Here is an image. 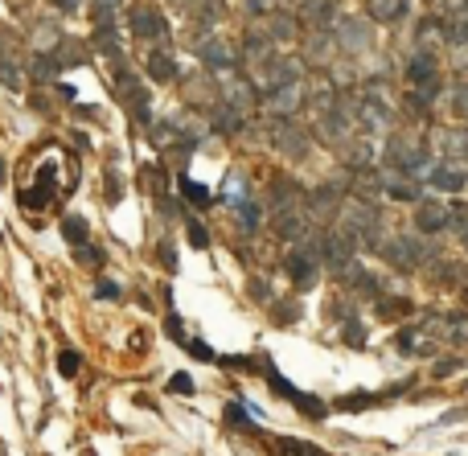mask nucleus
I'll use <instances>...</instances> for the list:
<instances>
[{
	"instance_id": "nucleus-1",
	"label": "nucleus",
	"mask_w": 468,
	"mask_h": 456,
	"mask_svg": "<svg viewBox=\"0 0 468 456\" xmlns=\"http://www.w3.org/2000/svg\"><path fill=\"white\" fill-rule=\"evenodd\" d=\"M78 185V156L62 144H41L21 165V210L45 214L58 202H66Z\"/></svg>"
},
{
	"instance_id": "nucleus-2",
	"label": "nucleus",
	"mask_w": 468,
	"mask_h": 456,
	"mask_svg": "<svg viewBox=\"0 0 468 456\" xmlns=\"http://www.w3.org/2000/svg\"><path fill=\"white\" fill-rule=\"evenodd\" d=\"M284 272H288V280H292L296 288H312L317 276H321V251H317V243H312V239L296 243V247L288 251V259H284Z\"/></svg>"
},
{
	"instance_id": "nucleus-3",
	"label": "nucleus",
	"mask_w": 468,
	"mask_h": 456,
	"mask_svg": "<svg viewBox=\"0 0 468 456\" xmlns=\"http://www.w3.org/2000/svg\"><path fill=\"white\" fill-rule=\"evenodd\" d=\"M259 370L267 374V383L275 387V395H280L284 403H292V407H300V411H304L308 420H321V416L329 411V407H325L321 399H308V395H304L300 387H292V383H288V379H284V374H280V370H275L271 362H267V358H259Z\"/></svg>"
},
{
	"instance_id": "nucleus-4",
	"label": "nucleus",
	"mask_w": 468,
	"mask_h": 456,
	"mask_svg": "<svg viewBox=\"0 0 468 456\" xmlns=\"http://www.w3.org/2000/svg\"><path fill=\"white\" fill-rule=\"evenodd\" d=\"M127 25H132V33L144 37V41H169V21H164V12H160L156 4H136V8L127 12Z\"/></svg>"
},
{
	"instance_id": "nucleus-5",
	"label": "nucleus",
	"mask_w": 468,
	"mask_h": 456,
	"mask_svg": "<svg viewBox=\"0 0 468 456\" xmlns=\"http://www.w3.org/2000/svg\"><path fill=\"white\" fill-rule=\"evenodd\" d=\"M115 91H119V103L136 115V119H148V86L132 74V70H119L115 78Z\"/></svg>"
},
{
	"instance_id": "nucleus-6",
	"label": "nucleus",
	"mask_w": 468,
	"mask_h": 456,
	"mask_svg": "<svg viewBox=\"0 0 468 456\" xmlns=\"http://www.w3.org/2000/svg\"><path fill=\"white\" fill-rule=\"evenodd\" d=\"M271 144L280 148V152H288L292 160H300L304 152H308V140H304V132L288 119V115H275L271 119Z\"/></svg>"
},
{
	"instance_id": "nucleus-7",
	"label": "nucleus",
	"mask_w": 468,
	"mask_h": 456,
	"mask_svg": "<svg viewBox=\"0 0 468 456\" xmlns=\"http://www.w3.org/2000/svg\"><path fill=\"white\" fill-rule=\"evenodd\" d=\"M197 58L214 70V74H230L234 66H238V58H234V49L222 41V37H201L197 41Z\"/></svg>"
},
{
	"instance_id": "nucleus-8",
	"label": "nucleus",
	"mask_w": 468,
	"mask_h": 456,
	"mask_svg": "<svg viewBox=\"0 0 468 456\" xmlns=\"http://www.w3.org/2000/svg\"><path fill=\"white\" fill-rule=\"evenodd\" d=\"M210 128H214V132H222V136H238V132L247 128V115H243V107H234V103L218 99V103L210 107Z\"/></svg>"
},
{
	"instance_id": "nucleus-9",
	"label": "nucleus",
	"mask_w": 468,
	"mask_h": 456,
	"mask_svg": "<svg viewBox=\"0 0 468 456\" xmlns=\"http://www.w3.org/2000/svg\"><path fill=\"white\" fill-rule=\"evenodd\" d=\"M263 103H267V111H275V115H292V111H300V82H288V86H275V91H267L263 95Z\"/></svg>"
},
{
	"instance_id": "nucleus-10",
	"label": "nucleus",
	"mask_w": 468,
	"mask_h": 456,
	"mask_svg": "<svg viewBox=\"0 0 468 456\" xmlns=\"http://www.w3.org/2000/svg\"><path fill=\"white\" fill-rule=\"evenodd\" d=\"M448 222H452V210H444L440 202H423L419 214H415V226H419L423 235H436V230H444Z\"/></svg>"
},
{
	"instance_id": "nucleus-11",
	"label": "nucleus",
	"mask_w": 468,
	"mask_h": 456,
	"mask_svg": "<svg viewBox=\"0 0 468 456\" xmlns=\"http://www.w3.org/2000/svg\"><path fill=\"white\" fill-rule=\"evenodd\" d=\"M144 70H148V78H152V82H173V78H177V62H173V53H169V49H148Z\"/></svg>"
},
{
	"instance_id": "nucleus-12",
	"label": "nucleus",
	"mask_w": 468,
	"mask_h": 456,
	"mask_svg": "<svg viewBox=\"0 0 468 456\" xmlns=\"http://www.w3.org/2000/svg\"><path fill=\"white\" fill-rule=\"evenodd\" d=\"M58 70H62V62L53 58V49H41V53H33V62H29L33 82H58Z\"/></svg>"
},
{
	"instance_id": "nucleus-13",
	"label": "nucleus",
	"mask_w": 468,
	"mask_h": 456,
	"mask_svg": "<svg viewBox=\"0 0 468 456\" xmlns=\"http://www.w3.org/2000/svg\"><path fill=\"white\" fill-rule=\"evenodd\" d=\"M337 41H341V49H362L366 45V25L354 21V16H341L337 21Z\"/></svg>"
},
{
	"instance_id": "nucleus-14",
	"label": "nucleus",
	"mask_w": 468,
	"mask_h": 456,
	"mask_svg": "<svg viewBox=\"0 0 468 456\" xmlns=\"http://www.w3.org/2000/svg\"><path fill=\"white\" fill-rule=\"evenodd\" d=\"M271 53H275V45H271V37H267V33H247V41H243V58H247V62L263 66Z\"/></svg>"
},
{
	"instance_id": "nucleus-15",
	"label": "nucleus",
	"mask_w": 468,
	"mask_h": 456,
	"mask_svg": "<svg viewBox=\"0 0 468 456\" xmlns=\"http://www.w3.org/2000/svg\"><path fill=\"white\" fill-rule=\"evenodd\" d=\"M296 29H300V16H288V12H271V29H267V37L271 41H288V37H296Z\"/></svg>"
},
{
	"instance_id": "nucleus-16",
	"label": "nucleus",
	"mask_w": 468,
	"mask_h": 456,
	"mask_svg": "<svg viewBox=\"0 0 468 456\" xmlns=\"http://www.w3.org/2000/svg\"><path fill=\"white\" fill-rule=\"evenodd\" d=\"M62 239H66L70 247H82V243H90V230H86V222H82L78 214H66V218H62Z\"/></svg>"
},
{
	"instance_id": "nucleus-17",
	"label": "nucleus",
	"mask_w": 468,
	"mask_h": 456,
	"mask_svg": "<svg viewBox=\"0 0 468 456\" xmlns=\"http://www.w3.org/2000/svg\"><path fill=\"white\" fill-rule=\"evenodd\" d=\"M181 197H185L189 206H197V210H206V206L214 202V193H210L206 185H197V181H189V177H181Z\"/></svg>"
},
{
	"instance_id": "nucleus-18",
	"label": "nucleus",
	"mask_w": 468,
	"mask_h": 456,
	"mask_svg": "<svg viewBox=\"0 0 468 456\" xmlns=\"http://www.w3.org/2000/svg\"><path fill=\"white\" fill-rule=\"evenodd\" d=\"M234 214H238L243 230H259V222H263V206L255 202V193H251V197H247V202H243V206H238Z\"/></svg>"
},
{
	"instance_id": "nucleus-19",
	"label": "nucleus",
	"mask_w": 468,
	"mask_h": 456,
	"mask_svg": "<svg viewBox=\"0 0 468 456\" xmlns=\"http://www.w3.org/2000/svg\"><path fill=\"white\" fill-rule=\"evenodd\" d=\"M53 58H58V62H62V70H66V66H82V58H86V53H82V45H78V41H58V45H53Z\"/></svg>"
},
{
	"instance_id": "nucleus-20",
	"label": "nucleus",
	"mask_w": 468,
	"mask_h": 456,
	"mask_svg": "<svg viewBox=\"0 0 468 456\" xmlns=\"http://www.w3.org/2000/svg\"><path fill=\"white\" fill-rule=\"evenodd\" d=\"M382 189H386L391 197H399V202H411V197H415V185L403 181V177H382Z\"/></svg>"
},
{
	"instance_id": "nucleus-21",
	"label": "nucleus",
	"mask_w": 468,
	"mask_h": 456,
	"mask_svg": "<svg viewBox=\"0 0 468 456\" xmlns=\"http://www.w3.org/2000/svg\"><path fill=\"white\" fill-rule=\"evenodd\" d=\"M403 0H370V12L378 16V21H395V16H403Z\"/></svg>"
},
{
	"instance_id": "nucleus-22",
	"label": "nucleus",
	"mask_w": 468,
	"mask_h": 456,
	"mask_svg": "<svg viewBox=\"0 0 468 456\" xmlns=\"http://www.w3.org/2000/svg\"><path fill=\"white\" fill-rule=\"evenodd\" d=\"M280 453H284V456H329L325 448L304 444V440H280Z\"/></svg>"
},
{
	"instance_id": "nucleus-23",
	"label": "nucleus",
	"mask_w": 468,
	"mask_h": 456,
	"mask_svg": "<svg viewBox=\"0 0 468 456\" xmlns=\"http://www.w3.org/2000/svg\"><path fill=\"white\" fill-rule=\"evenodd\" d=\"M74 259H78L82 267H95V272L103 267V251H99L95 243H82V247H74Z\"/></svg>"
},
{
	"instance_id": "nucleus-24",
	"label": "nucleus",
	"mask_w": 468,
	"mask_h": 456,
	"mask_svg": "<svg viewBox=\"0 0 468 456\" xmlns=\"http://www.w3.org/2000/svg\"><path fill=\"white\" fill-rule=\"evenodd\" d=\"M156 255H160V267H164L169 276H173L177 267H181V263H177V247H173V239H169V235H164V239L156 243Z\"/></svg>"
},
{
	"instance_id": "nucleus-25",
	"label": "nucleus",
	"mask_w": 468,
	"mask_h": 456,
	"mask_svg": "<svg viewBox=\"0 0 468 456\" xmlns=\"http://www.w3.org/2000/svg\"><path fill=\"white\" fill-rule=\"evenodd\" d=\"M0 82H4L8 91H21V86H25V78H21V70H16L12 58H0Z\"/></svg>"
},
{
	"instance_id": "nucleus-26",
	"label": "nucleus",
	"mask_w": 468,
	"mask_h": 456,
	"mask_svg": "<svg viewBox=\"0 0 468 456\" xmlns=\"http://www.w3.org/2000/svg\"><path fill=\"white\" fill-rule=\"evenodd\" d=\"M177 346H181V350H185V354H193V358H197V362H214V350H210V346H206V341H197V337H181V341H177Z\"/></svg>"
},
{
	"instance_id": "nucleus-27",
	"label": "nucleus",
	"mask_w": 468,
	"mask_h": 456,
	"mask_svg": "<svg viewBox=\"0 0 468 456\" xmlns=\"http://www.w3.org/2000/svg\"><path fill=\"white\" fill-rule=\"evenodd\" d=\"M432 181H436L440 189H452V193H456V189L465 185V177H460L456 169H436V173H432Z\"/></svg>"
},
{
	"instance_id": "nucleus-28",
	"label": "nucleus",
	"mask_w": 468,
	"mask_h": 456,
	"mask_svg": "<svg viewBox=\"0 0 468 456\" xmlns=\"http://www.w3.org/2000/svg\"><path fill=\"white\" fill-rule=\"evenodd\" d=\"M78 362H82L78 350H62V354H58V374H62V379H74V374H78Z\"/></svg>"
},
{
	"instance_id": "nucleus-29",
	"label": "nucleus",
	"mask_w": 468,
	"mask_h": 456,
	"mask_svg": "<svg viewBox=\"0 0 468 456\" xmlns=\"http://www.w3.org/2000/svg\"><path fill=\"white\" fill-rule=\"evenodd\" d=\"M304 16L308 21H329L333 16V0H308L304 4Z\"/></svg>"
},
{
	"instance_id": "nucleus-30",
	"label": "nucleus",
	"mask_w": 468,
	"mask_h": 456,
	"mask_svg": "<svg viewBox=\"0 0 468 456\" xmlns=\"http://www.w3.org/2000/svg\"><path fill=\"white\" fill-rule=\"evenodd\" d=\"M185 230H189V243H193L197 251H206V247H210V239H206V226H201L197 218H185Z\"/></svg>"
},
{
	"instance_id": "nucleus-31",
	"label": "nucleus",
	"mask_w": 468,
	"mask_h": 456,
	"mask_svg": "<svg viewBox=\"0 0 468 456\" xmlns=\"http://www.w3.org/2000/svg\"><path fill=\"white\" fill-rule=\"evenodd\" d=\"M341 329H345V333H341V337H345V341H349V346H358V350H362V346H366V329H362V321H345V325H341Z\"/></svg>"
},
{
	"instance_id": "nucleus-32",
	"label": "nucleus",
	"mask_w": 468,
	"mask_h": 456,
	"mask_svg": "<svg viewBox=\"0 0 468 456\" xmlns=\"http://www.w3.org/2000/svg\"><path fill=\"white\" fill-rule=\"evenodd\" d=\"M411 78L415 82H432V58H415L411 62Z\"/></svg>"
},
{
	"instance_id": "nucleus-33",
	"label": "nucleus",
	"mask_w": 468,
	"mask_h": 456,
	"mask_svg": "<svg viewBox=\"0 0 468 456\" xmlns=\"http://www.w3.org/2000/svg\"><path fill=\"white\" fill-rule=\"evenodd\" d=\"M169 391H177V395H193V379H189V374H173V379H169Z\"/></svg>"
},
{
	"instance_id": "nucleus-34",
	"label": "nucleus",
	"mask_w": 468,
	"mask_h": 456,
	"mask_svg": "<svg viewBox=\"0 0 468 456\" xmlns=\"http://www.w3.org/2000/svg\"><path fill=\"white\" fill-rule=\"evenodd\" d=\"M407 309H411L407 300H378V313L382 317H395V313H407Z\"/></svg>"
},
{
	"instance_id": "nucleus-35",
	"label": "nucleus",
	"mask_w": 468,
	"mask_h": 456,
	"mask_svg": "<svg viewBox=\"0 0 468 456\" xmlns=\"http://www.w3.org/2000/svg\"><path fill=\"white\" fill-rule=\"evenodd\" d=\"M300 317V304L288 300V304H275V321H296Z\"/></svg>"
},
{
	"instance_id": "nucleus-36",
	"label": "nucleus",
	"mask_w": 468,
	"mask_h": 456,
	"mask_svg": "<svg viewBox=\"0 0 468 456\" xmlns=\"http://www.w3.org/2000/svg\"><path fill=\"white\" fill-rule=\"evenodd\" d=\"M107 202H111V206L119 202V173H115V169H107Z\"/></svg>"
},
{
	"instance_id": "nucleus-37",
	"label": "nucleus",
	"mask_w": 468,
	"mask_h": 456,
	"mask_svg": "<svg viewBox=\"0 0 468 456\" xmlns=\"http://www.w3.org/2000/svg\"><path fill=\"white\" fill-rule=\"evenodd\" d=\"M99 300H119V284L115 280H99Z\"/></svg>"
},
{
	"instance_id": "nucleus-38",
	"label": "nucleus",
	"mask_w": 468,
	"mask_h": 456,
	"mask_svg": "<svg viewBox=\"0 0 468 456\" xmlns=\"http://www.w3.org/2000/svg\"><path fill=\"white\" fill-rule=\"evenodd\" d=\"M251 296H255L259 304H267V300H271V296H267V284H263V280H255V284H251Z\"/></svg>"
},
{
	"instance_id": "nucleus-39",
	"label": "nucleus",
	"mask_w": 468,
	"mask_h": 456,
	"mask_svg": "<svg viewBox=\"0 0 468 456\" xmlns=\"http://www.w3.org/2000/svg\"><path fill=\"white\" fill-rule=\"evenodd\" d=\"M251 12H275V0H247Z\"/></svg>"
},
{
	"instance_id": "nucleus-40",
	"label": "nucleus",
	"mask_w": 468,
	"mask_h": 456,
	"mask_svg": "<svg viewBox=\"0 0 468 456\" xmlns=\"http://www.w3.org/2000/svg\"><path fill=\"white\" fill-rule=\"evenodd\" d=\"M53 8H62V12H78L82 0H53Z\"/></svg>"
},
{
	"instance_id": "nucleus-41",
	"label": "nucleus",
	"mask_w": 468,
	"mask_h": 456,
	"mask_svg": "<svg viewBox=\"0 0 468 456\" xmlns=\"http://www.w3.org/2000/svg\"><path fill=\"white\" fill-rule=\"evenodd\" d=\"M173 4H181V8H197L201 0H173Z\"/></svg>"
},
{
	"instance_id": "nucleus-42",
	"label": "nucleus",
	"mask_w": 468,
	"mask_h": 456,
	"mask_svg": "<svg viewBox=\"0 0 468 456\" xmlns=\"http://www.w3.org/2000/svg\"><path fill=\"white\" fill-rule=\"evenodd\" d=\"M460 239H465V243H468V222H465V226H460Z\"/></svg>"
},
{
	"instance_id": "nucleus-43",
	"label": "nucleus",
	"mask_w": 468,
	"mask_h": 456,
	"mask_svg": "<svg viewBox=\"0 0 468 456\" xmlns=\"http://www.w3.org/2000/svg\"><path fill=\"white\" fill-rule=\"evenodd\" d=\"M4 177H8V173H4V160H0V185H4Z\"/></svg>"
}]
</instances>
